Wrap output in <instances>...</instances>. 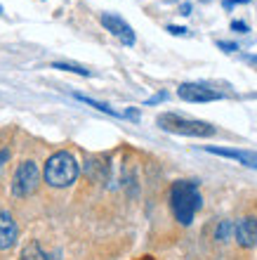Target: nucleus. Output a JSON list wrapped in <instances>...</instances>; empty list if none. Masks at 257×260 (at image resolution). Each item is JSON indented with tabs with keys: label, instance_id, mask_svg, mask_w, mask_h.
<instances>
[{
	"label": "nucleus",
	"instance_id": "f257e3e1",
	"mask_svg": "<svg viewBox=\"0 0 257 260\" xmlns=\"http://www.w3.org/2000/svg\"><path fill=\"white\" fill-rule=\"evenodd\" d=\"M203 206V197H201V189H198V182L194 180H177L170 187V208H172V215L179 225L189 227L196 218V213L201 211Z\"/></svg>",
	"mask_w": 257,
	"mask_h": 260
},
{
	"label": "nucleus",
	"instance_id": "f03ea898",
	"mask_svg": "<svg viewBox=\"0 0 257 260\" xmlns=\"http://www.w3.org/2000/svg\"><path fill=\"white\" fill-rule=\"evenodd\" d=\"M43 178L50 187H57V189L74 185L76 178H78V161L71 151H54L45 161Z\"/></svg>",
	"mask_w": 257,
	"mask_h": 260
},
{
	"label": "nucleus",
	"instance_id": "7ed1b4c3",
	"mask_svg": "<svg viewBox=\"0 0 257 260\" xmlns=\"http://www.w3.org/2000/svg\"><path fill=\"white\" fill-rule=\"evenodd\" d=\"M156 123L161 125L163 130L168 133H175V135H189V137H212L215 135V128L205 121H194V118H184L179 114H161Z\"/></svg>",
	"mask_w": 257,
	"mask_h": 260
},
{
	"label": "nucleus",
	"instance_id": "20e7f679",
	"mask_svg": "<svg viewBox=\"0 0 257 260\" xmlns=\"http://www.w3.org/2000/svg\"><path fill=\"white\" fill-rule=\"evenodd\" d=\"M38 185H41V171H38L35 161H21L12 178V194L17 199H24L33 194Z\"/></svg>",
	"mask_w": 257,
	"mask_h": 260
},
{
	"label": "nucleus",
	"instance_id": "39448f33",
	"mask_svg": "<svg viewBox=\"0 0 257 260\" xmlns=\"http://www.w3.org/2000/svg\"><path fill=\"white\" fill-rule=\"evenodd\" d=\"M102 26L106 28L111 36H116L123 45H128V48L135 45V31H132V26H130L123 17H118V14H114V12H104L102 14Z\"/></svg>",
	"mask_w": 257,
	"mask_h": 260
},
{
	"label": "nucleus",
	"instance_id": "423d86ee",
	"mask_svg": "<svg viewBox=\"0 0 257 260\" xmlns=\"http://www.w3.org/2000/svg\"><path fill=\"white\" fill-rule=\"evenodd\" d=\"M177 95L184 102H215V100H222V95L212 88H205L201 83H182L177 88Z\"/></svg>",
	"mask_w": 257,
	"mask_h": 260
},
{
	"label": "nucleus",
	"instance_id": "0eeeda50",
	"mask_svg": "<svg viewBox=\"0 0 257 260\" xmlns=\"http://www.w3.org/2000/svg\"><path fill=\"white\" fill-rule=\"evenodd\" d=\"M234 237H236V244L243 248H252L257 241V218L248 215V218H241L234 225Z\"/></svg>",
	"mask_w": 257,
	"mask_h": 260
},
{
	"label": "nucleus",
	"instance_id": "6e6552de",
	"mask_svg": "<svg viewBox=\"0 0 257 260\" xmlns=\"http://www.w3.org/2000/svg\"><path fill=\"white\" fill-rule=\"evenodd\" d=\"M19 239V227L5 208H0V251H10Z\"/></svg>",
	"mask_w": 257,
	"mask_h": 260
},
{
	"label": "nucleus",
	"instance_id": "1a4fd4ad",
	"mask_svg": "<svg viewBox=\"0 0 257 260\" xmlns=\"http://www.w3.org/2000/svg\"><path fill=\"white\" fill-rule=\"evenodd\" d=\"M210 154H217V156L231 158V161H238L241 166H248V168H257V154L255 151H243V149H222V147H205Z\"/></svg>",
	"mask_w": 257,
	"mask_h": 260
},
{
	"label": "nucleus",
	"instance_id": "9d476101",
	"mask_svg": "<svg viewBox=\"0 0 257 260\" xmlns=\"http://www.w3.org/2000/svg\"><path fill=\"white\" fill-rule=\"evenodd\" d=\"M21 260H50V258H48V253L41 248L38 241H31V244H26L24 251H21Z\"/></svg>",
	"mask_w": 257,
	"mask_h": 260
},
{
	"label": "nucleus",
	"instance_id": "9b49d317",
	"mask_svg": "<svg viewBox=\"0 0 257 260\" xmlns=\"http://www.w3.org/2000/svg\"><path fill=\"white\" fill-rule=\"evenodd\" d=\"M76 100H81V102H85V104H90V107H95L97 111H104V114H108V116H121L116 109H111L108 104H102V102H97V100H90V97H85V95H78L76 92Z\"/></svg>",
	"mask_w": 257,
	"mask_h": 260
},
{
	"label": "nucleus",
	"instance_id": "f8f14e48",
	"mask_svg": "<svg viewBox=\"0 0 257 260\" xmlns=\"http://www.w3.org/2000/svg\"><path fill=\"white\" fill-rule=\"evenodd\" d=\"M52 69H61V71H71V74H78V76H92V71L85 67H78V64H68V62H54Z\"/></svg>",
	"mask_w": 257,
	"mask_h": 260
},
{
	"label": "nucleus",
	"instance_id": "ddd939ff",
	"mask_svg": "<svg viewBox=\"0 0 257 260\" xmlns=\"http://www.w3.org/2000/svg\"><path fill=\"white\" fill-rule=\"evenodd\" d=\"M229 234H234V225H231L229 220H222V225L217 227V232H215V239L227 241L229 239Z\"/></svg>",
	"mask_w": 257,
	"mask_h": 260
},
{
	"label": "nucleus",
	"instance_id": "4468645a",
	"mask_svg": "<svg viewBox=\"0 0 257 260\" xmlns=\"http://www.w3.org/2000/svg\"><path fill=\"white\" fill-rule=\"evenodd\" d=\"M217 48H222L224 52H236L238 45H236V43H229V41H219V43H217Z\"/></svg>",
	"mask_w": 257,
	"mask_h": 260
},
{
	"label": "nucleus",
	"instance_id": "2eb2a0df",
	"mask_svg": "<svg viewBox=\"0 0 257 260\" xmlns=\"http://www.w3.org/2000/svg\"><path fill=\"white\" fill-rule=\"evenodd\" d=\"M231 28H234V31H238V34H248V24H245V21H234V24H231Z\"/></svg>",
	"mask_w": 257,
	"mask_h": 260
},
{
	"label": "nucleus",
	"instance_id": "dca6fc26",
	"mask_svg": "<svg viewBox=\"0 0 257 260\" xmlns=\"http://www.w3.org/2000/svg\"><path fill=\"white\" fill-rule=\"evenodd\" d=\"M243 3H248V0H224L222 5H224V10H231L234 5H243Z\"/></svg>",
	"mask_w": 257,
	"mask_h": 260
},
{
	"label": "nucleus",
	"instance_id": "f3484780",
	"mask_svg": "<svg viewBox=\"0 0 257 260\" xmlns=\"http://www.w3.org/2000/svg\"><path fill=\"white\" fill-rule=\"evenodd\" d=\"M168 97V92H158V95H154L151 100H146V104H156V102H163Z\"/></svg>",
	"mask_w": 257,
	"mask_h": 260
},
{
	"label": "nucleus",
	"instance_id": "a211bd4d",
	"mask_svg": "<svg viewBox=\"0 0 257 260\" xmlns=\"http://www.w3.org/2000/svg\"><path fill=\"white\" fill-rule=\"evenodd\" d=\"M168 31H170V34H175V36H184V34H187V28H184V26H168Z\"/></svg>",
	"mask_w": 257,
	"mask_h": 260
},
{
	"label": "nucleus",
	"instance_id": "6ab92c4d",
	"mask_svg": "<svg viewBox=\"0 0 257 260\" xmlns=\"http://www.w3.org/2000/svg\"><path fill=\"white\" fill-rule=\"evenodd\" d=\"M7 158H10V149H3V151H0V168L5 166Z\"/></svg>",
	"mask_w": 257,
	"mask_h": 260
},
{
	"label": "nucleus",
	"instance_id": "aec40b11",
	"mask_svg": "<svg viewBox=\"0 0 257 260\" xmlns=\"http://www.w3.org/2000/svg\"><path fill=\"white\" fill-rule=\"evenodd\" d=\"M182 14H191V5H189V3H184V5H182Z\"/></svg>",
	"mask_w": 257,
	"mask_h": 260
},
{
	"label": "nucleus",
	"instance_id": "412c9836",
	"mask_svg": "<svg viewBox=\"0 0 257 260\" xmlns=\"http://www.w3.org/2000/svg\"><path fill=\"white\" fill-rule=\"evenodd\" d=\"M248 62H250V64H255V67H257V55H255V57H248Z\"/></svg>",
	"mask_w": 257,
	"mask_h": 260
},
{
	"label": "nucleus",
	"instance_id": "4be33fe9",
	"mask_svg": "<svg viewBox=\"0 0 257 260\" xmlns=\"http://www.w3.org/2000/svg\"><path fill=\"white\" fill-rule=\"evenodd\" d=\"M142 260H154V258H151V255H144V258Z\"/></svg>",
	"mask_w": 257,
	"mask_h": 260
},
{
	"label": "nucleus",
	"instance_id": "5701e85b",
	"mask_svg": "<svg viewBox=\"0 0 257 260\" xmlns=\"http://www.w3.org/2000/svg\"><path fill=\"white\" fill-rule=\"evenodd\" d=\"M0 14H3V7H0Z\"/></svg>",
	"mask_w": 257,
	"mask_h": 260
}]
</instances>
